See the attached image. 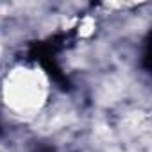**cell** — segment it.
I'll return each mask as SVG.
<instances>
[{"mask_svg":"<svg viewBox=\"0 0 152 152\" xmlns=\"http://www.w3.org/2000/svg\"><path fill=\"white\" fill-rule=\"evenodd\" d=\"M50 95V86L45 72L32 64L15 66L2 83L4 104L20 116L38 115Z\"/></svg>","mask_w":152,"mask_h":152,"instance_id":"1","label":"cell"}]
</instances>
